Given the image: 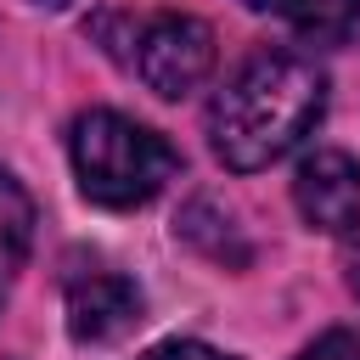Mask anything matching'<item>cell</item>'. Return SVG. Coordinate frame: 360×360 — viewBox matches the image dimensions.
Listing matches in <instances>:
<instances>
[{
    "label": "cell",
    "instance_id": "1",
    "mask_svg": "<svg viewBox=\"0 0 360 360\" xmlns=\"http://www.w3.org/2000/svg\"><path fill=\"white\" fill-rule=\"evenodd\" d=\"M321 112H326V79L309 56L253 51L208 101V146L225 169L253 174L287 158L321 124Z\"/></svg>",
    "mask_w": 360,
    "mask_h": 360
},
{
    "label": "cell",
    "instance_id": "2",
    "mask_svg": "<svg viewBox=\"0 0 360 360\" xmlns=\"http://www.w3.org/2000/svg\"><path fill=\"white\" fill-rule=\"evenodd\" d=\"M68 152H73L79 191L101 208H141L180 174V152L158 129H146L112 107L73 118Z\"/></svg>",
    "mask_w": 360,
    "mask_h": 360
},
{
    "label": "cell",
    "instance_id": "3",
    "mask_svg": "<svg viewBox=\"0 0 360 360\" xmlns=\"http://www.w3.org/2000/svg\"><path fill=\"white\" fill-rule=\"evenodd\" d=\"M96 39L163 101L191 96L214 68V34L191 11H107L90 22Z\"/></svg>",
    "mask_w": 360,
    "mask_h": 360
},
{
    "label": "cell",
    "instance_id": "4",
    "mask_svg": "<svg viewBox=\"0 0 360 360\" xmlns=\"http://www.w3.org/2000/svg\"><path fill=\"white\" fill-rule=\"evenodd\" d=\"M292 197H298V214L315 231H326V236H354L360 231V163L349 152H338V146L309 152L298 163Z\"/></svg>",
    "mask_w": 360,
    "mask_h": 360
},
{
    "label": "cell",
    "instance_id": "5",
    "mask_svg": "<svg viewBox=\"0 0 360 360\" xmlns=\"http://www.w3.org/2000/svg\"><path fill=\"white\" fill-rule=\"evenodd\" d=\"M141 321V287L118 270L68 276V332L79 343H112Z\"/></svg>",
    "mask_w": 360,
    "mask_h": 360
},
{
    "label": "cell",
    "instance_id": "6",
    "mask_svg": "<svg viewBox=\"0 0 360 360\" xmlns=\"http://www.w3.org/2000/svg\"><path fill=\"white\" fill-rule=\"evenodd\" d=\"M242 6L287 22L304 39H349L360 22V0H242Z\"/></svg>",
    "mask_w": 360,
    "mask_h": 360
},
{
    "label": "cell",
    "instance_id": "7",
    "mask_svg": "<svg viewBox=\"0 0 360 360\" xmlns=\"http://www.w3.org/2000/svg\"><path fill=\"white\" fill-rule=\"evenodd\" d=\"M28 242H34V197L11 169H0V304L28 259Z\"/></svg>",
    "mask_w": 360,
    "mask_h": 360
},
{
    "label": "cell",
    "instance_id": "8",
    "mask_svg": "<svg viewBox=\"0 0 360 360\" xmlns=\"http://www.w3.org/2000/svg\"><path fill=\"white\" fill-rule=\"evenodd\" d=\"M141 360H231V354H219V349H208V343H197V338H169V343L146 349Z\"/></svg>",
    "mask_w": 360,
    "mask_h": 360
},
{
    "label": "cell",
    "instance_id": "9",
    "mask_svg": "<svg viewBox=\"0 0 360 360\" xmlns=\"http://www.w3.org/2000/svg\"><path fill=\"white\" fill-rule=\"evenodd\" d=\"M298 360H360V338H349V332H326V338H315Z\"/></svg>",
    "mask_w": 360,
    "mask_h": 360
},
{
    "label": "cell",
    "instance_id": "10",
    "mask_svg": "<svg viewBox=\"0 0 360 360\" xmlns=\"http://www.w3.org/2000/svg\"><path fill=\"white\" fill-rule=\"evenodd\" d=\"M34 6H45V11H62V6H73V0H34Z\"/></svg>",
    "mask_w": 360,
    "mask_h": 360
}]
</instances>
